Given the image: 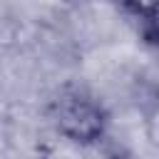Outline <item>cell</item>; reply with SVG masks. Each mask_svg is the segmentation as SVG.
Wrapping results in <instances>:
<instances>
[{
	"label": "cell",
	"mask_w": 159,
	"mask_h": 159,
	"mask_svg": "<svg viewBox=\"0 0 159 159\" xmlns=\"http://www.w3.org/2000/svg\"><path fill=\"white\" fill-rule=\"evenodd\" d=\"M119 2H122V5H124L129 12H132V15L144 17V15H147V12H149V10H152V7H154L159 0H119Z\"/></svg>",
	"instance_id": "obj_3"
},
{
	"label": "cell",
	"mask_w": 159,
	"mask_h": 159,
	"mask_svg": "<svg viewBox=\"0 0 159 159\" xmlns=\"http://www.w3.org/2000/svg\"><path fill=\"white\" fill-rule=\"evenodd\" d=\"M139 22H142V35H144L147 45H152V47L159 50V2L144 17H139Z\"/></svg>",
	"instance_id": "obj_2"
},
{
	"label": "cell",
	"mask_w": 159,
	"mask_h": 159,
	"mask_svg": "<svg viewBox=\"0 0 159 159\" xmlns=\"http://www.w3.org/2000/svg\"><path fill=\"white\" fill-rule=\"evenodd\" d=\"M52 124L67 142L89 147L102 142L107 132V114L92 97L82 92H65L52 104Z\"/></svg>",
	"instance_id": "obj_1"
},
{
	"label": "cell",
	"mask_w": 159,
	"mask_h": 159,
	"mask_svg": "<svg viewBox=\"0 0 159 159\" xmlns=\"http://www.w3.org/2000/svg\"><path fill=\"white\" fill-rule=\"evenodd\" d=\"M65 2H77V0H65Z\"/></svg>",
	"instance_id": "obj_4"
}]
</instances>
